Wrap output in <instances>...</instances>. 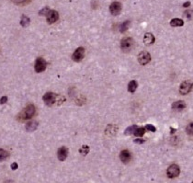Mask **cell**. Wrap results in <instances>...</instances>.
I'll list each match as a JSON object with an SVG mask.
<instances>
[{
    "instance_id": "d6a6232c",
    "label": "cell",
    "mask_w": 193,
    "mask_h": 183,
    "mask_svg": "<svg viewBox=\"0 0 193 183\" xmlns=\"http://www.w3.org/2000/svg\"><path fill=\"white\" fill-rule=\"evenodd\" d=\"M192 183H193V182H192Z\"/></svg>"
},
{
    "instance_id": "d4e9b609",
    "label": "cell",
    "mask_w": 193,
    "mask_h": 183,
    "mask_svg": "<svg viewBox=\"0 0 193 183\" xmlns=\"http://www.w3.org/2000/svg\"><path fill=\"white\" fill-rule=\"evenodd\" d=\"M50 10H51V9H49V7H44V8H42V9L39 12V14H40L41 16H47Z\"/></svg>"
},
{
    "instance_id": "4dcf8cb0",
    "label": "cell",
    "mask_w": 193,
    "mask_h": 183,
    "mask_svg": "<svg viewBox=\"0 0 193 183\" xmlns=\"http://www.w3.org/2000/svg\"><path fill=\"white\" fill-rule=\"evenodd\" d=\"M185 16L188 18H191V10H187L185 12Z\"/></svg>"
},
{
    "instance_id": "cb8c5ba5",
    "label": "cell",
    "mask_w": 193,
    "mask_h": 183,
    "mask_svg": "<svg viewBox=\"0 0 193 183\" xmlns=\"http://www.w3.org/2000/svg\"><path fill=\"white\" fill-rule=\"evenodd\" d=\"M186 131H187V133L189 135H193V122H191L187 128H186Z\"/></svg>"
},
{
    "instance_id": "44dd1931",
    "label": "cell",
    "mask_w": 193,
    "mask_h": 183,
    "mask_svg": "<svg viewBox=\"0 0 193 183\" xmlns=\"http://www.w3.org/2000/svg\"><path fill=\"white\" fill-rule=\"evenodd\" d=\"M129 25H130V20L124 21V22L120 26V31H121V32H125V31L128 30Z\"/></svg>"
},
{
    "instance_id": "83f0119b",
    "label": "cell",
    "mask_w": 193,
    "mask_h": 183,
    "mask_svg": "<svg viewBox=\"0 0 193 183\" xmlns=\"http://www.w3.org/2000/svg\"><path fill=\"white\" fill-rule=\"evenodd\" d=\"M6 102H7V97L4 96V97H2V98L0 99V104H5V103H6Z\"/></svg>"
},
{
    "instance_id": "9a60e30c",
    "label": "cell",
    "mask_w": 193,
    "mask_h": 183,
    "mask_svg": "<svg viewBox=\"0 0 193 183\" xmlns=\"http://www.w3.org/2000/svg\"><path fill=\"white\" fill-rule=\"evenodd\" d=\"M38 127V122H35V121H30V122H27L25 128H26V131L27 132H33L37 129Z\"/></svg>"
},
{
    "instance_id": "ac0fdd59",
    "label": "cell",
    "mask_w": 193,
    "mask_h": 183,
    "mask_svg": "<svg viewBox=\"0 0 193 183\" xmlns=\"http://www.w3.org/2000/svg\"><path fill=\"white\" fill-rule=\"evenodd\" d=\"M137 87H138V84H137V82H136V81H134V80L131 81L128 85L129 92H131V93H133V92L136 90Z\"/></svg>"
},
{
    "instance_id": "f546056e",
    "label": "cell",
    "mask_w": 193,
    "mask_h": 183,
    "mask_svg": "<svg viewBox=\"0 0 193 183\" xmlns=\"http://www.w3.org/2000/svg\"><path fill=\"white\" fill-rule=\"evenodd\" d=\"M18 163L14 162V163H12V164H11V169H12V170H16V169H18Z\"/></svg>"
},
{
    "instance_id": "e0dca14e",
    "label": "cell",
    "mask_w": 193,
    "mask_h": 183,
    "mask_svg": "<svg viewBox=\"0 0 193 183\" xmlns=\"http://www.w3.org/2000/svg\"><path fill=\"white\" fill-rule=\"evenodd\" d=\"M144 132H145V128H143V127H137L136 130L134 131L133 134L135 136H137V137H142L144 134Z\"/></svg>"
},
{
    "instance_id": "d6986e66",
    "label": "cell",
    "mask_w": 193,
    "mask_h": 183,
    "mask_svg": "<svg viewBox=\"0 0 193 183\" xmlns=\"http://www.w3.org/2000/svg\"><path fill=\"white\" fill-rule=\"evenodd\" d=\"M30 18H28V17L25 16V15H22L21 19H20V25H21L22 27H27V26L30 24Z\"/></svg>"
},
{
    "instance_id": "603a6c76",
    "label": "cell",
    "mask_w": 193,
    "mask_h": 183,
    "mask_svg": "<svg viewBox=\"0 0 193 183\" xmlns=\"http://www.w3.org/2000/svg\"><path fill=\"white\" fill-rule=\"evenodd\" d=\"M80 154H82L83 156H86L89 152V147L87 145H83L80 149H79Z\"/></svg>"
},
{
    "instance_id": "8992f818",
    "label": "cell",
    "mask_w": 193,
    "mask_h": 183,
    "mask_svg": "<svg viewBox=\"0 0 193 183\" xmlns=\"http://www.w3.org/2000/svg\"><path fill=\"white\" fill-rule=\"evenodd\" d=\"M151 61V55L148 52H142L138 55V62L142 65L147 64L149 62Z\"/></svg>"
},
{
    "instance_id": "4fadbf2b",
    "label": "cell",
    "mask_w": 193,
    "mask_h": 183,
    "mask_svg": "<svg viewBox=\"0 0 193 183\" xmlns=\"http://www.w3.org/2000/svg\"><path fill=\"white\" fill-rule=\"evenodd\" d=\"M155 36L152 33L147 32V33L144 34V37H143V43H144V44L151 45V44H153L155 43Z\"/></svg>"
},
{
    "instance_id": "277c9868",
    "label": "cell",
    "mask_w": 193,
    "mask_h": 183,
    "mask_svg": "<svg viewBox=\"0 0 193 183\" xmlns=\"http://www.w3.org/2000/svg\"><path fill=\"white\" fill-rule=\"evenodd\" d=\"M43 101L47 106H52L54 104L55 100H56V95L53 92H47L44 94L43 96Z\"/></svg>"
},
{
    "instance_id": "1f68e13d",
    "label": "cell",
    "mask_w": 193,
    "mask_h": 183,
    "mask_svg": "<svg viewBox=\"0 0 193 183\" xmlns=\"http://www.w3.org/2000/svg\"><path fill=\"white\" fill-rule=\"evenodd\" d=\"M191 6V2H190V1L185 2V3L183 4V6H184V7H188V6Z\"/></svg>"
},
{
    "instance_id": "ffe728a7",
    "label": "cell",
    "mask_w": 193,
    "mask_h": 183,
    "mask_svg": "<svg viewBox=\"0 0 193 183\" xmlns=\"http://www.w3.org/2000/svg\"><path fill=\"white\" fill-rule=\"evenodd\" d=\"M8 156H9V154H8V152H7L6 150L0 148V162L6 160V159L7 158Z\"/></svg>"
},
{
    "instance_id": "9c48e42d",
    "label": "cell",
    "mask_w": 193,
    "mask_h": 183,
    "mask_svg": "<svg viewBox=\"0 0 193 183\" xmlns=\"http://www.w3.org/2000/svg\"><path fill=\"white\" fill-rule=\"evenodd\" d=\"M122 11V5L119 2H113L110 6V12L113 16H117L121 13Z\"/></svg>"
},
{
    "instance_id": "30bf717a",
    "label": "cell",
    "mask_w": 193,
    "mask_h": 183,
    "mask_svg": "<svg viewBox=\"0 0 193 183\" xmlns=\"http://www.w3.org/2000/svg\"><path fill=\"white\" fill-rule=\"evenodd\" d=\"M47 18V22L49 24H53L54 22H56L59 18V14L56 10H50L48 15L46 16Z\"/></svg>"
},
{
    "instance_id": "6da1fadb",
    "label": "cell",
    "mask_w": 193,
    "mask_h": 183,
    "mask_svg": "<svg viewBox=\"0 0 193 183\" xmlns=\"http://www.w3.org/2000/svg\"><path fill=\"white\" fill-rule=\"evenodd\" d=\"M36 113V108L34 105L30 104L28 105L19 114V118L20 120H30L31 119Z\"/></svg>"
},
{
    "instance_id": "4316f807",
    "label": "cell",
    "mask_w": 193,
    "mask_h": 183,
    "mask_svg": "<svg viewBox=\"0 0 193 183\" xmlns=\"http://www.w3.org/2000/svg\"><path fill=\"white\" fill-rule=\"evenodd\" d=\"M144 128H145V130H149V131H151V132H155V131H156V128H155V126L151 125V124H147Z\"/></svg>"
},
{
    "instance_id": "484cf974",
    "label": "cell",
    "mask_w": 193,
    "mask_h": 183,
    "mask_svg": "<svg viewBox=\"0 0 193 183\" xmlns=\"http://www.w3.org/2000/svg\"><path fill=\"white\" fill-rule=\"evenodd\" d=\"M14 3L18 4V5H25L27 3H29L30 0H12Z\"/></svg>"
},
{
    "instance_id": "f1b7e54d",
    "label": "cell",
    "mask_w": 193,
    "mask_h": 183,
    "mask_svg": "<svg viewBox=\"0 0 193 183\" xmlns=\"http://www.w3.org/2000/svg\"><path fill=\"white\" fill-rule=\"evenodd\" d=\"M134 143H135V144H143V143H144V140H143V139H142V138H137V139H135V140H134Z\"/></svg>"
},
{
    "instance_id": "5bb4252c",
    "label": "cell",
    "mask_w": 193,
    "mask_h": 183,
    "mask_svg": "<svg viewBox=\"0 0 193 183\" xmlns=\"http://www.w3.org/2000/svg\"><path fill=\"white\" fill-rule=\"evenodd\" d=\"M186 107V104L184 101L182 100H179V101H176L172 104V109L174 111H177V112H180L182 110H184Z\"/></svg>"
},
{
    "instance_id": "7c38bea8",
    "label": "cell",
    "mask_w": 193,
    "mask_h": 183,
    "mask_svg": "<svg viewBox=\"0 0 193 183\" xmlns=\"http://www.w3.org/2000/svg\"><path fill=\"white\" fill-rule=\"evenodd\" d=\"M67 156H68V149L66 147L63 146V147H61V148L58 149L57 157H58V159L60 161H64L66 159Z\"/></svg>"
},
{
    "instance_id": "7402d4cb",
    "label": "cell",
    "mask_w": 193,
    "mask_h": 183,
    "mask_svg": "<svg viewBox=\"0 0 193 183\" xmlns=\"http://www.w3.org/2000/svg\"><path fill=\"white\" fill-rule=\"evenodd\" d=\"M136 128H137V126H136V125H132V126H130V127H128V128L125 130V132H124V134H126V135L133 134V132H134V131L136 130Z\"/></svg>"
},
{
    "instance_id": "3957f363",
    "label": "cell",
    "mask_w": 193,
    "mask_h": 183,
    "mask_svg": "<svg viewBox=\"0 0 193 183\" xmlns=\"http://www.w3.org/2000/svg\"><path fill=\"white\" fill-rule=\"evenodd\" d=\"M46 65H47V63L46 61L42 58V57H39L36 62H35V65H34V69L37 73H42L43 72L45 69H46Z\"/></svg>"
},
{
    "instance_id": "7a4b0ae2",
    "label": "cell",
    "mask_w": 193,
    "mask_h": 183,
    "mask_svg": "<svg viewBox=\"0 0 193 183\" xmlns=\"http://www.w3.org/2000/svg\"><path fill=\"white\" fill-rule=\"evenodd\" d=\"M180 173V169L179 167L176 164H173L171 166L168 167L167 170V175L169 179H175L177 178Z\"/></svg>"
},
{
    "instance_id": "8fae6325",
    "label": "cell",
    "mask_w": 193,
    "mask_h": 183,
    "mask_svg": "<svg viewBox=\"0 0 193 183\" xmlns=\"http://www.w3.org/2000/svg\"><path fill=\"white\" fill-rule=\"evenodd\" d=\"M120 158L123 163L127 164L131 159V154L130 153L129 150H123L120 154Z\"/></svg>"
},
{
    "instance_id": "5b68a950",
    "label": "cell",
    "mask_w": 193,
    "mask_h": 183,
    "mask_svg": "<svg viewBox=\"0 0 193 183\" xmlns=\"http://www.w3.org/2000/svg\"><path fill=\"white\" fill-rule=\"evenodd\" d=\"M193 87V84L190 81H184L181 83L180 87H179V92L182 95H186L188 93H190Z\"/></svg>"
},
{
    "instance_id": "52a82bcc",
    "label": "cell",
    "mask_w": 193,
    "mask_h": 183,
    "mask_svg": "<svg viewBox=\"0 0 193 183\" xmlns=\"http://www.w3.org/2000/svg\"><path fill=\"white\" fill-rule=\"evenodd\" d=\"M84 56H85V49L83 47H78L73 54L72 59L74 62H80L81 60H83Z\"/></svg>"
},
{
    "instance_id": "2e32d148",
    "label": "cell",
    "mask_w": 193,
    "mask_h": 183,
    "mask_svg": "<svg viewBox=\"0 0 193 183\" xmlns=\"http://www.w3.org/2000/svg\"><path fill=\"white\" fill-rule=\"evenodd\" d=\"M170 25L172 27H181L184 25V21L180 18H173L170 21Z\"/></svg>"
},
{
    "instance_id": "ba28073f",
    "label": "cell",
    "mask_w": 193,
    "mask_h": 183,
    "mask_svg": "<svg viewBox=\"0 0 193 183\" xmlns=\"http://www.w3.org/2000/svg\"><path fill=\"white\" fill-rule=\"evenodd\" d=\"M133 44V42H132V39L127 37V38H124L122 40V43H121V47L123 49V51L124 52H128L131 50V46Z\"/></svg>"
}]
</instances>
